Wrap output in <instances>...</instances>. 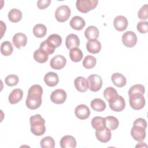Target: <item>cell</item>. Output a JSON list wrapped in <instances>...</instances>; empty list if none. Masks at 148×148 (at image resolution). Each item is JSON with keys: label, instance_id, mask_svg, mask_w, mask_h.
Listing matches in <instances>:
<instances>
[{"label": "cell", "instance_id": "6da1fadb", "mask_svg": "<svg viewBox=\"0 0 148 148\" xmlns=\"http://www.w3.org/2000/svg\"><path fill=\"white\" fill-rule=\"evenodd\" d=\"M43 89L39 84L32 85L28 90L25 103L29 109H36L42 104Z\"/></svg>", "mask_w": 148, "mask_h": 148}, {"label": "cell", "instance_id": "7a4b0ae2", "mask_svg": "<svg viewBox=\"0 0 148 148\" xmlns=\"http://www.w3.org/2000/svg\"><path fill=\"white\" fill-rule=\"evenodd\" d=\"M29 122L31 124V131L36 136H40L45 134L46 127L45 120L39 114L30 117Z\"/></svg>", "mask_w": 148, "mask_h": 148}, {"label": "cell", "instance_id": "3957f363", "mask_svg": "<svg viewBox=\"0 0 148 148\" xmlns=\"http://www.w3.org/2000/svg\"><path fill=\"white\" fill-rule=\"evenodd\" d=\"M98 3L97 0H77L76 8L82 13H86L96 8Z\"/></svg>", "mask_w": 148, "mask_h": 148}, {"label": "cell", "instance_id": "277c9868", "mask_svg": "<svg viewBox=\"0 0 148 148\" xmlns=\"http://www.w3.org/2000/svg\"><path fill=\"white\" fill-rule=\"evenodd\" d=\"M129 97L130 105L132 109L135 110H140L145 106V99L143 95L140 94H133Z\"/></svg>", "mask_w": 148, "mask_h": 148}, {"label": "cell", "instance_id": "5b68a950", "mask_svg": "<svg viewBox=\"0 0 148 148\" xmlns=\"http://www.w3.org/2000/svg\"><path fill=\"white\" fill-rule=\"evenodd\" d=\"M71 11L69 6L61 5L57 8L55 12L56 20L59 22H64L68 20L71 16Z\"/></svg>", "mask_w": 148, "mask_h": 148}, {"label": "cell", "instance_id": "8992f818", "mask_svg": "<svg viewBox=\"0 0 148 148\" xmlns=\"http://www.w3.org/2000/svg\"><path fill=\"white\" fill-rule=\"evenodd\" d=\"M88 83V88L93 92L99 91L102 86V79L100 76L92 74L87 78Z\"/></svg>", "mask_w": 148, "mask_h": 148}, {"label": "cell", "instance_id": "52a82bcc", "mask_svg": "<svg viewBox=\"0 0 148 148\" xmlns=\"http://www.w3.org/2000/svg\"><path fill=\"white\" fill-rule=\"evenodd\" d=\"M122 42L125 46L132 47L136 44L137 36L133 31H128L123 34Z\"/></svg>", "mask_w": 148, "mask_h": 148}, {"label": "cell", "instance_id": "ba28073f", "mask_svg": "<svg viewBox=\"0 0 148 148\" xmlns=\"http://www.w3.org/2000/svg\"><path fill=\"white\" fill-rule=\"evenodd\" d=\"M146 129L142 126L133 124V127L131 130V135L132 137L138 142H142L146 136Z\"/></svg>", "mask_w": 148, "mask_h": 148}, {"label": "cell", "instance_id": "9c48e42d", "mask_svg": "<svg viewBox=\"0 0 148 148\" xmlns=\"http://www.w3.org/2000/svg\"><path fill=\"white\" fill-rule=\"evenodd\" d=\"M95 136L97 139L102 143H106L109 142L112 136L110 130L106 127L96 130Z\"/></svg>", "mask_w": 148, "mask_h": 148}, {"label": "cell", "instance_id": "30bf717a", "mask_svg": "<svg viewBox=\"0 0 148 148\" xmlns=\"http://www.w3.org/2000/svg\"><path fill=\"white\" fill-rule=\"evenodd\" d=\"M66 93L62 89H57L52 92L50 95L51 101L56 104L63 103L66 99Z\"/></svg>", "mask_w": 148, "mask_h": 148}, {"label": "cell", "instance_id": "8fae6325", "mask_svg": "<svg viewBox=\"0 0 148 148\" xmlns=\"http://www.w3.org/2000/svg\"><path fill=\"white\" fill-rule=\"evenodd\" d=\"M66 63V60L63 56L57 55L51 59L50 65L53 69L60 70L65 66Z\"/></svg>", "mask_w": 148, "mask_h": 148}, {"label": "cell", "instance_id": "7c38bea8", "mask_svg": "<svg viewBox=\"0 0 148 148\" xmlns=\"http://www.w3.org/2000/svg\"><path fill=\"white\" fill-rule=\"evenodd\" d=\"M75 116L80 120L87 119L90 114L89 108L84 104H80L77 106L75 109Z\"/></svg>", "mask_w": 148, "mask_h": 148}, {"label": "cell", "instance_id": "4fadbf2b", "mask_svg": "<svg viewBox=\"0 0 148 148\" xmlns=\"http://www.w3.org/2000/svg\"><path fill=\"white\" fill-rule=\"evenodd\" d=\"M109 104L110 108L112 110L117 112L122 111L125 107V100L121 95H119L115 100L109 102Z\"/></svg>", "mask_w": 148, "mask_h": 148}, {"label": "cell", "instance_id": "5bb4252c", "mask_svg": "<svg viewBox=\"0 0 148 148\" xmlns=\"http://www.w3.org/2000/svg\"><path fill=\"white\" fill-rule=\"evenodd\" d=\"M12 42L16 48L20 49L22 47L25 46L27 42V38L23 33H17L13 36Z\"/></svg>", "mask_w": 148, "mask_h": 148}, {"label": "cell", "instance_id": "9a60e30c", "mask_svg": "<svg viewBox=\"0 0 148 148\" xmlns=\"http://www.w3.org/2000/svg\"><path fill=\"white\" fill-rule=\"evenodd\" d=\"M128 24L127 18L123 16H118L113 20L114 28L119 31H123L126 29Z\"/></svg>", "mask_w": 148, "mask_h": 148}, {"label": "cell", "instance_id": "2e32d148", "mask_svg": "<svg viewBox=\"0 0 148 148\" xmlns=\"http://www.w3.org/2000/svg\"><path fill=\"white\" fill-rule=\"evenodd\" d=\"M75 87L77 91L81 92H86L88 88L87 80L82 76L77 77L74 81Z\"/></svg>", "mask_w": 148, "mask_h": 148}, {"label": "cell", "instance_id": "e0dca14e", "mask_svg": "<svg viewBox=\"0 0 148 148\" xmlns=\"http://www.w3.org/2000/svg\"><path fill=\"white\" fill-rule=\"evenodd\" d=\"M80 45V39L79 37L74 34H71L68 35L65 39V45L68 49L71 50L73 48L77 47Z\"/></svg>", "mask_w": 148, "mask_h": 148}, {"label": "cell", "instance_id": "ac0fdd59", "mask_svg": "<svg viewBox=\"0 0 148 148\" xmlns=\"http://www.w3.org/2000/svg\"><path fill=\"white\" fill-rule=\"evenodd\" d=\"M60 143L62 148H75L76 146V140L71 135L64 136L61 139Z\"/></svg>", "mask_w": 148, "mask_h": 148}, {"label": "cell", "instance_id": "d6986e66", "mask_svg": "<svg viewBox=\"0 0 148 148\" xmlns=\"http://www.w3.org/2000/svg\"><path fill=\"white\" fill-rule=\"evenodd\" d=\"M44 81L46 85L49 87H54L56 86L59 82L58 75L53 72L47 73L44 76Z\"/></svg>", "mask_w": 148, "mask_h": 148}, {"label": "cell", "instance_id": "ffe728a7", "mask_svg": "<svg viewBox=\"0 0 148 148\" xmlns=\"http://www.w3.org/2000/svg\"><path fill=\"white\" fill-rule=\"evenodd\" d=\"M86 48L89 53L97 54L101 51V44L97 39L89 40L86 43Z\"/></svg>", "mask_w": 148, "mask_h": 148}, {"label": "cell", "instance_id": "44dd1931", "mask_svg": "<svg viewBox=\"0 0 148 148\" xmlns=\"http://www.w3.org/2000/svg\"><path fill=\"white\" fill-rule=\"evenodd\" d=\"M69 24L73 29L79 31L82 29L84 28L86 25V22L82 17L76 16L71 18L69 22Z\"/></svg>", "mask_w": 148, "mask_h": 148}, {"label": "cell", "instance_id": "7402d4cb", "mask_svg": "<svg viewBox=\"0 0 148 148\" xmlns=\"http://www.w3.org/2000/svg\"><path fill=\"white\" fill-rule=\"evenodd\" d=\"M23 97V91L20 88L14 89L9 94V101L11 104H16L20 102Z\"/></svg>", "mask_w": 148, "mask_h": 148}, {"label": "cell", "instance_id": "603a6c76", "mask_svg": "<svg viewBox=\"0 0 148 148\" xmlns=\"http://www.w3.org/2000/svg\"><path fill=\"white\" fill-rule=\"evenodd\" d=\"M111 79L113 84L118 87H124L127 83L125 77L120 73H114L112 75Z\"/></svg>", "mask_w": 148, "mask_h": 148}, {"label": "cell", "instance_id": "cb8c5ba5", "mask_svg": "<svg viewBox=\"0 0 148 148\" xmlns=\"http://www.w3.org/2000/svg\"><path fill=\"white\" fill-rule=\"evenodd\" d=\"M99 34V32L98 29L93 25H90L88 27L85 31H84V35L86 39L89 40L96 39L98 38Z\"/></svg>", "mask_w": 148, "mask_h": 148}, {"label": "cell", "instance_id": "d4e9b609", "mask_svg": "<svg viewBox=\"0 0 148 148\" xmlns=\"http://www.w3.org/2000/svg\"><path fill=\"white\" fill-rule=\"evenodd\" d=\"M103 96L105 99L109 102L117 99L119 95L117 90L114 88L109 87L104 90Z\"/></svg>", "mask_w": 148, "mask_h": 148}, {"label": "cell", "instance_id": "484cf974", "mask_svg": "<svg viewBox=\"0 0 148 148\" xmlns=\"http://www.w3.org/2000/svg\"><path fill=\"white\" fill-rule=\"evenodd\" d=\"M34 60L39 63L46 62L49 58V54L40 49L36 50L33 54Z\"/></svg>", "mask_w": 148, "mask_h": 148}, {"label": "cell", "instance_id": "4316f807", "mask_svg": "<svg viewBox=\"0 0 148 148\" xmlns=\"http://www.w3.org/2000/svg\"><path fill=\"white\" fill-rule=\"evenodd\" d=\"M91 107L97 112H102L106 108V103L103 100L100 98H95L91 101Z\"/></svg>", "mask_w": 148, "mask_h": 148}, {"label": "cell", "instance_id": "83f0119b", "mask_svg": "<svg viewBox=\"0 0 148 148\" xmlns=\"http://www.w3.org/2000/svg\"><path fill=\"white\" fill-rule=\"evenodd\" d=\"M46 32L47 28L42 24H37L33 28V34L38 38L44 37L46 35Z\"/></svg>", "mask_w": 148, "mask_h": 148}, {"label": "cell", "instance_id": "f1b7e54d", "mask_svg": "<svg viewBox=\"0 0 148 148\" xmlns=\"http://www.w3.org/2000/svg\"><path fill=\"white\" fill-rule=\"evenodd\" d=\"M22 12L17 9H12L8 13V18L13 23H17L20 21L22 18Z\"/></svg>", "mask_w": 148, "mask_h": 148}, {"label": "cell", "instance_id": "f546056e", "mask_svg": "<svg viewBox=\"0 0 148 148\" xmlns=\"http://www.w3.org/2000/svg\"><path fill=\"white\" fill-rule=\"evenodd\" d=\"M105 119L106 127L110 130H114L118 127L119 122L116 117L112 116H109L106 117Z\"/></svg>", "mask_w": 148, "mask_h": 148}, {"label": "cell", "instance_id": "4dcf8cb0", "mask_svg": "<svg viewBox=\"0 0 148 148\" xmlns=\"http://www.w3.org/2000/svg\"><path fill=\"white\" fill-rule=\"evenodd\" d=\"M69 57L72 61L79 62L83 58V53L80 49L77 47L73 48L69 51Z\"/></svg>", "mask_w": 148, "mask_h": 148}, {"label": "cell", "instance_id": "1f68e13d", "mask_svg": "<svg viewBox=\"0 0 148 148\" xmlns=\"http://www.w3.org/2000/svg\"><path fill=\"white\" fill-rule=\"evenodd\" d=\"M91 124L92 127L95 130L100 129L101 128H103L106 127L105 118L102 117H99V116L94 117L91 120Z\"/></svg>", "mask_w": 148, "mask_h": 148}, {"label": "cell", "instance_id": "d6a6232c", "mask_svg": "<svg viewBox=\"0 0 148 148\" xmlns=\"http://www.w3.org/2000/svg\"><path fill=\"white\" fill-rule=\"evenodd\" d=\"M47 42L55 48L58 47L62 43V38L58 34H51L46 39Z\"/></svg>", "mask_w": 148, "mask_h": 148}, {"label": "cell", "instance_id": "836d02e7", "mask_svg": "<svg viewBox=\"0 0 148 148\" xmlns=\"http://www.w3.org/2000/svg\"><path fill=\"white\" fill-rule=\"evenodd\" d=\"M13 51L12 43L9 41L3 42L1 45V52L5 56L10 55Z\"/></svg>", "mask_w": 148, "mask_h": 148}, {"label": "cell", "instance_id": "e575fe53", "mask_svg": "<svg viewBox=\"0 0 148 148\" xmlns=\"http://www.w3.org/2000/svg\"><path fill=\"white\" fill-rule=\"evenodd\" d=\"M97 63L96 58L90 55H88L85 57L83 61V65L86 69H91L94 68Z\"/></svg>", "mask_w": 148, "mask_h": 148}, {"label": "cell", "instance_id": "d590c367", "mask_svg": "<svg viewBox=\"0 0 148 148\" xmlns=\"http://www.w3.org/2000/svg\"><path fill=\"white\" fill-rule=\"evenodd\" d=\"M40 146L42 148H54L55 142L54 139L49 136H46L41 139L40 142Z\"/></svg>", "mask_w": 148, "mask_h": 148}, {"label": "cell", "instance_id": "8d00e7d4", "mask_svg": "<svg viewBox=\"0 0 148 148\" xmlns=\"http://www.w3.org/2000/svg\"><path fill=\"white\" fill-rule=\"evenodd\" d=\"M145 92V87L142 84H137L131 87L128 90V95H131L133 94H140L143 95Z\"/></svg>", "mask_w": 148, "mask_h": 148}, {"label": "cell", "instance_id": "74e56055", "mask_svg": "<svg viewBox=\"0 0 148 148\" xmlns=\"http://www.w3.org/2000/svg\"><path fill=\"white\" fill-rule=\"evenodd\" d=\"M39 49H42L44 51H45L48 54H53L55 51V47H53L52 45H51L47 40H45L43 41L39 46Z\"/></svg>", "mask_w": 148, "mask_h": 148}, {"label": "cell", "instance_id": "f35d334b", "mask_svg": "<svg viewBox=\"0 0 148 148\" xmlns=\"http://www.w3.org/2000/svg\"><path fill=\"white\" fill-rule=\"evenodd\" d=\"M18 77L16 75H9L6 77L5 82L6 85L9 86H14L17 84L18 83Z\"/></svg>", "mask_w": 148, "mask_h": 148}, {"label": "cell", "instance_id": "ab89813d", "mask_svg": "<svg viewBox=\"0 0 148 148\" xmlns=\"http://www.w3.org/2000/svg\"><path fill=\"white\" fill-rule=\"evenodd\" d=\"M147 13H148L147 4H145L143 6H142V8L139 9L138 13V16L139 18H140V20H146L148 17Z\"/></svg>", "mask_w": 148, "mask_h": 148}, {"label": "cell", "instance_id": "60d3db41", "mask_svg": "<svg viewBox=\"0 0 148 148\" xmlns=\"http://www.w3.org/2000/svg\"><path fill=\"white\" fill-rule=\"evenodd\" d=\"M147 21H139L136 26L137 29L139 31V32L141 34H145L147 33L148 31V28H147Z\"/></svg>", "mask_w": 148, "mask_h": 148}, {"label": "cell", "instance_id": "b9f144b4", "mask_svg": "<svg viewBox=\"0 0 148 148\" xmlns=\"http://www.w3.org/2000/svg\"><path fill=\"white\" fill-rule=\"evenodd\" d=\"M51 0H39L37 1V6L40 9H45L49 6Z\"/></svg>", "mask_w": 148, "mask_h": 148}, {"label": "cell", "instance_id": "7bdbcfd3", "mask_svg": "<svg viewBox=\"0 0 148 148\" xmlns=\"http://www.w3.org/2000/svg\"><path fill=\"white\" fill-rule=\"evenodd\" d=\"M133 124H136V125H140V126H142L143 127V128H145V129L147 127V122L146 121L143 119V118H138L137 119H136Z\"/></svg>", "mask_w": 148, "mask_h": 148}]
</instances>
